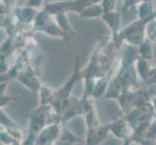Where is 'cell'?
I'll return each mask as SVG.
<instances>
[{"label":"cell","mask_w":156,"mask_h":145,"mask_svg":"<svg viewBox=\"0 0 156 145\" xmlns=\"http://www.w3.org/2000/svg\"><path fill=\"white\" fill-rule=\"evenodd\" d=\"M100 2L101 0H59L45 4L43 9L51 16L60 13H76L80 15L85 8Z\"/></svg>","instance_id":"obj_2"},{"label":"cell","mask_w":156,"mask_h":145,"mask_svg":"<svg viewBox=\"0 0 156 145\" xmlns=\"http://www.w3.org/2000/svg\"><path fill=\"white\" fill-rule=\"evenodd\" d=\"M144 0H124V4L122 7V12H126L127 10L133 7H136L139 3H141Z\"/></svg>","instance_id":"obj_11"},{"label":"cell","mask_w":156,"mask_h":145,"mask_svg":"<svg viewBox=\"0 0 156 145\" xmlns=\"http://www.w3.org/2000/svg\"><path fill=\"white\" fill-rule=\"evenodd\" d=\"M152 41L148 38H146L141 45L138 47L139 55L144 59H147L148 61H151L154 57V50L152 47Z\"/></svg>","instance_id":"obj_8"},{"label":"cell","mask_w":156,"mask_h":145,"mask_svg":"<svg viewBox=\"0 0 156 145\" xmlns=\"http://www.w3.org/2000/svg\"><path fill=\"white\" fill-rule=\"evenodd\" d=\"M32 28L34 32H41V33L53 37V38L68 40L67 35L59 27L55 17L46 12L44 9L39 11L33 24H32Z\"/></svg>","instance_id":"obj_1"},{"label":"cell","mask_w":156,"mask_h":145,"mask_svg":"<svg viewBox=\"0 0 156 145\" xmlns=\"http://www.w3.org/2000/svg\"><path fill=\"white\" fill-rule=\"evenodd\" d=\"M101 19L106 23L111 31V40L115 41L121 30V13L117 11L104 13Z\"/></svg>","instance_id":"obj_4"},{"label":"cell","mask_w":156,"mask_h":145,"mask_svg":"<svg viewBox=\"0 0 156 145\" xmlns=\"http://www.w3.org/2000/svg\"><path fill=\"white\" fill-rule=\"evenodd\" d=\"M44 2H45V0H27L26 5H28V6H30V7L36 8V9L42 10L45 6Z\"/></svg>","instance_id":"obj_12"},{"label":"cell","mask_w":156,"mask_h":145,"mask_svg":"<svg viewBox=\"0 0 156 145\" xmlns=\"http://www.w3.org/2000/svg\"><path fill=\"white\" fill-rule=\"evenodd\" d=\"M67 14L68 13H60V14L53 16V17H55L57 24L59 25V27L65 32V34L67 35V38L69 39V38H71V37L77 35V32L73 28L72 24L70 23Z\"/></svg>","instance_id":"obj_5"},{"label":"cell","mask_w":156,"mask_h":145,"mask_svg":"<svg viewBox=\"0 0 156 145\" xmlns=\"http://www.w3.org/2000/svg\"><path fill=\"white\" fill-rule=\"evenodd\" d=\"M135 69H136L138 76L142 78V80L146 81L148 74H149L150 70H151V67H150V61L139 56V58L135 62Z\"/></svg>","instance_id":"obj_7"},{"label":"cell","mask_w":156,"mask_h":145,"mask_svg":"<svg viewBox=\"0 0 156 145\" xmlns=\"http://www.w3.org/2000/svg\"><path fill=\"white\" fill-rule=\"evenodd\" d=\"M104 9L102 7L101 2L97 4H93L91 6L85 8L79 16L80 18L85 19H101L104 15Z\"/></svg>","instance_id":"obj_6"},{"label":"cell","mask_w":156,"mask_h":145,"mask_svg":"<svg viewBox=\"0 0 156 145\" xmlns=\"http://www.w3.org/2000/svg\"><path fill=\"white\" fill-rule=\"evenodd\" d=\"M147 38L152 42L156 41V18L152 19L147 25Z\"/></svg>","instance_id":"obj_9"},{"label":"cell","mask_w":156,"mask_h":145,"mask_svg":"<svg viewBox=\"0 0 156 145\" xmlns=\"http://www.w3.org/2000/svg\"><path fill=\"white\" fill-rule=\"evenodd\" d=\"M146 82L148 83H155L156 82V66L155 67H151V70H150L148 77L146 80Z\"/></svg>","instance_id":"obj_13"},{"label":"cell","mask_w":156,"mask_h":145,"mask_svg":"<svg viewBox=\"0 0 156 145\" xmlns=\"http://www.w3.org/2000/svg\"><path fill=\"white\" fill-rule=\"evenodd\" d=\"M116 4L117 0H101V5L105 13L116 11Z\"/></svg>","instance_id":"obj_10"},{"label":"cell","mask_w":156,"mask_h":145,"mask_svg":"<svg viewBox=\"0 0 156 145\" xmlns=\"http://www.w3.org/2000/svg\"><path fill=\"white\" fill-rule=\"evenodd\" d=\"M39 11V9L30 7L28 5L21 7L17 6L13 11V15L19 25H32Z\"/></svg>","instance_id":"obj_3"}]
</instances>
